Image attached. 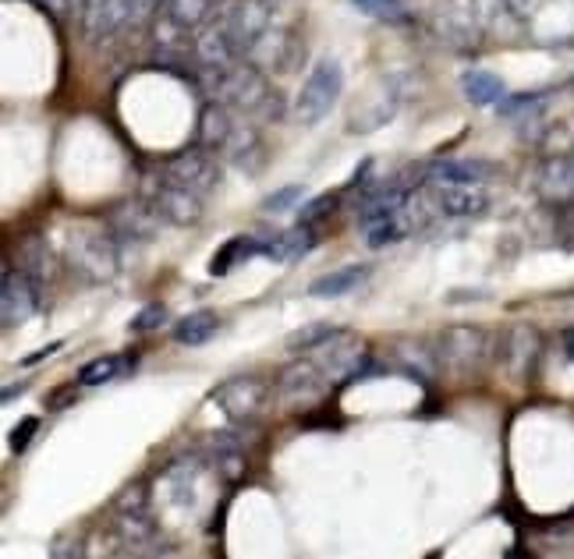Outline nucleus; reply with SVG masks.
Here are the masks:
<instances>
[{"label":"nucleus","mask_w":574,"mask_h":559,"mask_svg":"<svg viewBox=\"0 0 574 559\" xmlns=\"http://www.w3.org/2000/svg\"><path fill=\"white\" fill-rule=\"evenodd\" d=\"M206 72H213L210 93L220 103H228L234 114L252 117V120L281 114V99H276L267 75L259 72V64L241 61V64H231V67H206Z\"/></svg>","instance_id":"nucleus-1"},{"label":"nucleus","mask_w":574,"mask_h":559,"mask_svg":"<svg viewBox=\"0 0 574 559\" xmlns=\"http://www.w3.org/2000/svg\"><path fill=\"white\" fill-rule=\"evenodd\" d=\"M67 262L90 284H107L121 270V241L100 223H82L67 238Z\"/></svg>","instance_id":"nucleus-2"},{"label":"nucleus","mask_w":574,"mask_h":559,"mask_svg":"<svg viewBox=\"0 0 574 559\" xmlns=\"http://www.w3.org/2000/svg\"><path fill=\"white\" fill-rule=\"evenodd\" d=\"M344 93V72L337 61H320L302 82V93L294 99V117L302 120L305 128L320 125V120L337 107V99Z\"/></svg>","instance_id":"nucleus-3"},{"label":"nucleus","mask_w":574,"mask_h":559,"mask_svg":"<svg viewBox=\"0 0 574 559\" xmlns=\"http://www.w3.org/2000/svg\"><path fill=\"white\" fill-rule=\"evenodd\" d=\"M213 404L238 425L255 422L270 404V382L263 376H234L213 390Z\"/></svg>","instance_id":"nucleus-4"},{"label":"nucleus","mask_w":574,"mask_h":559,"mask_svg":"<svg viewBox=\"0 0 574 559\" xmlns=\"http://www.w3.org/2000/svg\"><path fill=\"white\" fill-rule=\"evenodd\" d=\"M114 524L125 541L132 546H146L156 535V517L149 510V488L143 482H132L121 488V496L114 503Z\"/></svg>","instance_id":"nucleus-5"},{"label":"nucleus","mask_w":574,"mask_h":559,"mask_svg":"<svg viewBox=\"0 0 574 559\" xmlns=\"http://www.w3.org/2000/svg\"><path fill=\"white\" fill-rule=\"evenodd\" d=\"M440 361L455 372H476L490 355V334L482 326H450L440 334Z\"/></svg>","instance_id":"nucleus-6"},{"label":"nucleus","mask_w":574,"mask_h":559,"mask_svg":"<svg viewBox=\"0 0 574 559\" xmlns=\"http://www.w3.org/2000/svg\"><path fill=\"white\" fill-rule=\"evenodd\" d=\"M164 181H174L196 196H210L220 181V170H217V152H210L206 146L199 149H185L178 156H170L167 170H164Z\"/></svg>","instance_id":"nucleus-7"},{"label":"nucleus","mask_w":574,"mask_h":559,"mask_svg":"<svg viewBox=\"0 0 574 559\" xmlns=\"http://www.w3.org/2000/svg\"><path fill=\"white\" fill-rule=\"evenodd\" d=\"M330 393V376L320 361H299L284 369L281 382H276V397L288 408H309Z\"/></svg>","instance_id":"nucleus-8"},{"label":"nucleus","mask_w":574,"mask_h":559,"mask_svg":"<svg viewBox=\"0 0 574 559\" xmlns=\"http://www.w3.org/2000/svg\"><path fill=\"white\" fill-rule=\"evenodd\" d=\"M40 280L29 270H14L11 262L4 266V291H0V316H4V326H19L25 323L32 312L40 308Z\"/></svg>","instance_id":"nucleus-9"},{"label":"nucleus","mask_w":574,"mask_h":559,"mask_svg":"<svg viewBox=\"0 0 574 559\" xmlns=\"http://www.w3.org/2000/svg\"><path fill=\"white\" fill-rule=\"evenodd\" d=\"M252 64L259 67H276V72H291L294 64L305 57V43L294 36V32H284V29H267L263 36H259L249 54H246Z\"/></svg>","instance_id":"nucleus-10"},{"label":"nucleus","mask_w":574,"mask_h":559,"mask_svg":"<svg viewBox=\"0 0 574 559\" xmlns=\"http://www.w3.org/2000/svg\"><path fill=\"white\" fill-rule=\"evenodd\" d=\"M234 43L241 46V54H249V46L263 36L267 29H273V0H238V4L223 14Z\"/></svg>","instance_id":"nucleus-11"},{"label":"nucleus","mask_w":574,"mask_h":559,"mask_svg":"<svg viewBox=\"0 0 574 559\" xmlns=\"http://www.w3.org/2000/svg\"><path fill=\"white\" fill-rule=\"evenodd\" d=\"M191 50H196V57H199L202 67H231V64H238V57H241V46H238L234 36H231L228 19L206 22V25L199 29L196 43H191Z\"/></svg>","instance_id":"nucleus-12"},{"label":"nucleus","mask_w":574,"mask_h":559,"mask_svg":"<svg viewBox=\"0 0 574 559\" xmlns=\"http://www.w3.org/2000/svg\"><path fill=\"white\" fill-rule=\"evenodd\" d=\"M429 202L440 209L443 217H479L486 213V191L476 184H447V181H429Z\"/></svg>","instance_id":"nucleus-13"},{"label":"nucleus","mask_w":574,"mask_h":559,"mask_svg":"<svg viewBox=\"0 0 574 559\" xmlns=\"http://www.w3.org/2000/svg\"><path fill=\"white\" fill-rule=\"evenodd\" d=\"M160 209L153 202H125L114 209L111 226L117 241H153L156 231H160Z\"/></svg>","instance_id":"nucleus-14"},{"label":"nucleus","mask_w":574,"mask_h":559,"mask_svg":"<svg viewBox=\"0 0 574 559\" xmlns=\"http://www.w3.org/2000/svg\"><path fill=\"white\" fill-rule=\"evenodd\" d=\"M132 22V0H90L82 11V29L90 40H111Z\"/></svg>","instance_id":"nucleus-15"},{"label":"nucleus","mask_w":574,"mask_h":559,"mask_svg":"<svg viewBox=\"0 0 574 559\" xmlns=\"http://www.w3.org/2000/svg\"><path fill=\"white\" fill-rule=\"evenodd\" d=\"M153 205L160 209V217L174 226H191L202 220V196H196V191H188L174 181H160V188H156V196H153Z\"/></svg>","instance_id":"nucleus-16"},{"label":"nucleus","mask_w":574,"mask_h":559,"mask_svg":"<svg viewBox=\"0 0 574 559\" xmlns=\"http://www.w3.org/2000/svg\"><path fill=\"white\" fill-rule=\"evenodd\" d=\"M539 196L556 205H574V152L553 156L539 170Z\"/></svg>","instance_id":"nucleus-17"},{"label":"nucleus","mask_w":574,"mask_h":559,"mask_svg":"<svg viewBox=\"0 0 574 559\" xmlns=\"http://www.w3.org/2000/svg\"><path fill=\"white\" fill-rule=\"evenodd\" d=\"M238 120L234 110L228 107V103H206L202 114H199V146H206L210 152H223L231 143V135L238 128Z\"/></svg>","instance_id":"nucleus-18"},{"label":"nucleus","mask_w":574,"mask_h":559,"mask_svg":"<svg viewBox=\"0 0 574 559\" xmlns=\"http://www.w3.org/2000/svg\"><path fill=\"white\" fill-rule=\"evenodd\" d=\"M320 244V234H316V226H291V231H281L276 238H267L263 241V255H270L273 262H284V266H291V262H299L305 259L312 249Z\"/></svg>","instance_id":"nucleus-19"},{"label":"nucleus","mask_w":574,"mask_h":559,"mask_svg":"<svg viewBox=\"0 0 574 559\" xmlns=\"http://www.w3.org/2000/svg\"><path fill=\"white\" fill-rule=\"evenodd\" d=\"M415 209H419V202H408L401 213H394L387 220H376L365 226V244L369 249H387V244H397V241H405L415 226H419V217H415Z\"/></svg>","instance_id":"nucleus-20"},{"label":"nucleus","mask_w":574,"mask_h":559,"mask_svg":"<svg viewBox=\"0 0 574 559\" xmlns=\"http://www.w3.org/2000/svg\"><path fill=\"white\" fill-rule=\"evenodd\" d=\"M493 167L482 160H437L426 167V181H447V184H482L490 181Z\"/></svg>","instance_id":"nucleus-21"},{"label":"nucleus","mask_w":574,"mask_h":559,"mask_svg":"<svg viewBox=\"0 0 574 559\" xmlns=\"http://www.w3.org/2000/svg\"><path fill=\"white\" fill-rule=\"evenodd\" d=\"M365 280H369V266H344V270H334L320 280H312L309 294L312 298H344V294L358 291Z\"/></svg>","instance_id":"nucleus-22"},{"label":"nucleus","mask_w":574,"mask_h":559,"mask_svg":"<svg viewBox=\"0 0 574 559\" xmlns=\"http://www.w3.org/2000/svg\"><path fill=\"white\" fill-rule=\"evenodd\" d=\"M461 93L468 103H476V107H493V103H503L508 99V85H503L497 75L490 72H465L461 78Z\"/></svg>","instance_id":"nucleus-23"},{"label":"nucleus","mask_w":574,"mask_h":559,"mask_svg":"<svg viewBox=\"0 0 574 559\" xmlns=\"http://www.w3.org/2000/svg\"><path fill=\"white\" fill-rule=\"evenodd\" d=\"M252 255H263V241L252 238V234H241V238H231L223 249L213 255L210 262V273L213 276H223V273H231L238 262H249Z\"/></svg>","instance_id":"nucleus-24"},{"label":"nucleus","mask_w":574,"mask_h":559,"mask_svg":"<svg viewBox=\"0 0 574 559\" xmlns=\"http://www.w3.org/2000/svg\"><path fill=\"white\" fill-rule=\"evenodd\" d=\"M217 329H220V319L213 312H191V316H185L178 326H174V340L185 347H202L217 337Z\"/></svg>","instance_id":"nucleus-25"},{"label":"nucleus","mask_w":574,"mask_h":559,"mask_svg":"<svg viewBox=\"0 0 574 559\" xmlns=\"http://www.w3.org/2000/svg\"><path fill=\"white\" fill-rule=\"evenodd\" d=\"M535 355H539V334H535L532 326H514L511 337H508V351H503L508 365H511L518 376H525L529 365L535 361Z\"/></svg>","instance_id":"nucleus-26"},{"label":"nucleus","mask_w":574,"mask_h":559,"mask_svg":"<svg viewBox=\"0 0 574 559\" xmlns=\"http://www.w3.org/2000/svg\"><path fill=\"white\" fill-rule=\"evenodd\" d=\"M223 4V0H167L164 11L170 14L174 22L185 25L188 32L191 29H202L206 22L213 19V11Z\"/></svg>","instance_id":"nucleus-27"},{"label":"nucleus","mask_w":574,"mask_h":559,"mask_svg":"<svg viewBox=\"0 0 574 559\" xmlns=\"http://www.w3.org/2000/svg\"><path fill=\"white\" fill-rule=\"evenodd\" d=\"M128 369H132V358L128 355H103V358L90 361L79 372V387H103V382L121 379Z\"/></svg>","instance_id":"nucleus-28"},{"label":"nucleus","mask_w":574,"mask_h":559,"mask_svg":"<svg viewBox=\"0 0 574 559\" xmlns=\"http://www.w3.org/2000/svg\"><path fill=\"white\" fill-rule=\"evenodd\" d=\"M341 334L337 326H330V323H309L302 329H294V334L288 337V351L294 355H302V351H320V347L326 340H334Z\"/></svg>","instance_id":"nucleus-29"},{"label":"nucleus","mask_w":574,"mask_h":559,"mask_svg":"<svg viewBox=\"0 0 574 559\" xmlns=\"http://www.w3.org/2000/svg\"><path fill=\"white\" fill-rule=\"evenodd\" d=\"M213 464H217V471H220V475L228 478V482H238L241 475H246V467H249L246 453H241L231 440H220V443H217Z\"/></svg>","instance_id":"nucleus-30"},{"label":"nucleus","mask_w":574,"mask_h":559,"mask_svg":"<svg viewBox=\"0 0 574 559\" xmlns=\"http://www.w3.org/2000/svg\"><path fill=\"white\" fill-rule=\"evenodd\" d=\"M355 8L373 14L383 22H401L405 19V0H355Z\"/></svg>","instance_id":"nucleus-31"},{"label":"nucleus","mask_w":574,"mask_h":559,"mask_svg":"<svg viewBox=\"0 0 574 559\" xmlns=\"http://www.w3.org/2000/svg\"><path fill=\"white\" fill-rule=\"evenodd\" d=\"M302 199H305V188L302 184H288L281 191H273V196H267L263 209L276 217V213H288V209H294V205H302Z\"/></svg>","instance_id":"nucleus-32"},{"label":"nucleus","mask_w":574,"mask_h":559,"mask_svg":"<svg viewBox=\"0 0 574 559\" xmlns=\"http://www.w3.org/2000/svg\"><path fill=\"white\" fill-rule=\"evenodd\" d=\"M337 209V199L334 196H320V199H312L309 205H302L299 209V223H305V226H316L323 217H330Z\"/></svg>","instance_id":"nucleus-33"},{"label":"nucleus","mask_w":574,"mask_h":559,"mask_svg":"<svg viewBox=\"0 0 574 559\" xmlns=\"http://www.w3.org/2000/svg\"><path fill=\"white\" fill-rule=\"evenodd\" d=\"M164 323H167V308L164 305H149V308L138 312L128 329H132V334H153V329H160Z\"/></svg>","instance_id":"nucleus-34"},{"label":"nucleus","mask_w":574,"mask_h":559,"mask_svg":"<svg viewBox=\"0 0 574 559\" xmlns=\"http://www.w3.org/2000/svg\"><path fill=\"white\" fill-rule=\"evenodd\" d=\"M36 429H40V418H22V422L14 425V432H11V450L22 453V450L32 443V435H36Z\"/></svg>","instance_id":"nucleus-35"},{"label":"nucleus","mask_w":574,"mask_h":559,"mask_svg":"<svg viewBox=\"0 0 574 559\" xmlns=\"http://www.w3.org/2000/svg\"><path fill=\"white\" fill-rule=\"evenodd\" d=\"M61 347H64L61 340H58V344H46V351H36V355H29V358H25V365H36V361H43V358H50V355H58Z\"/></svg>","instance_id":"nucleus-36"},{"label":"nucleus","mask_w":574,"mask_h":559,"mask_svg":"<svg viewBox=\"0 0 574 559\" xmlns=\"http://www.w3.org/2000/svg\"><path fill=\"white\" fill-rule=\"evenodd\" d=\"M561 347H564L567 361H574V326H571V329H564V337H561Z\"/></svg>","instance_id":"nucleus-37"},{"label":"nucleus","mask_w":574,"mask_h":559,"mask_svg":"<svg viewBox=\"0 0 574 559\" xmlns=\"http://www.w3.org/2000/svg\"><path fill=\"white\" fill-rule=\"evenodd\" d=\"M43 4L54 11V14H64V11H72V0H43Z\"/></svg>","instance_id":"nucleus-38"},{"label":"nucleus","mask_w":574,"mask_h":559,"mask_svg":"<svg viewBox=\"0 0 574 559\" xmlns=\"http://www.w3.org/2000/svg\"><path fill=\"white\" fill-rule=\"evenodd\" d=\"M22 390H25V382H19V387H8V390H4V404H11L14 393H22Z\"/></svg>","instance_id":"nucleus-39"}]
</instances>
